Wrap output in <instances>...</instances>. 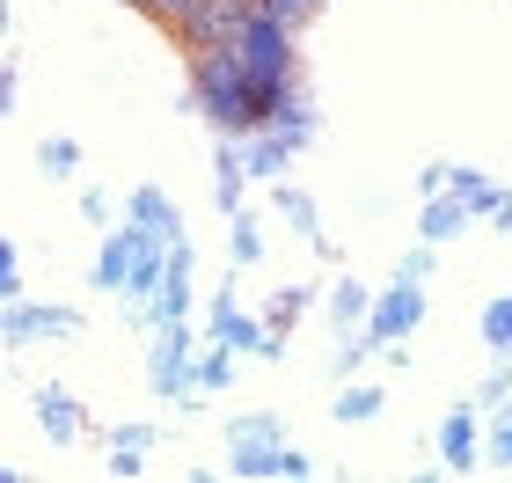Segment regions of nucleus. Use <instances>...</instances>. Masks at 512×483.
I'll list each match as a JSON object with an SVG mask.
<instances>
[{"mask_svg":"<svg viewBox=\"0 0 512 483\" xmlns=\"http://www.w3.org/2000/svg\"><path fill=\"white\" fill-rule=\"evenodd\" d=\"M191 110L220 140H249L256 132V88L235 44H213V52H191Z\"/></svg>","mask_w":512,"mask_h":483,"instance_id":"obj_1","label":"nucleus"},{"mask_svg":"<svg viewBox=\"0 0 512 483\" xmlns=\"http://www.w3.org/2000/svg\"><path fill=\"white\" fill-rule=\"evenodd\" d=\"M198 330L191 322H161V330H147V388L161 403H191L198 396Z\"/></svg>","mask_w":512,"mask_h":483,"instance_id":"obj_2","label":"nucleus"},{"mask_svg":"<svg viewBox=\"0 0 512 483\" xmlns=\"http://www.w3.org/2000/svg\"><path fill=\"white\" fill-rule=\"evenodd\" d=\"M205 344H227V352H242V359H286V344H278V330L264 315H249L235 301V286H220L213 301H205Z\"/></svg>","mask_w":512,"mask_h":483,"instance_id":"obj_3","label":"nucleus"},{"mask_svg":"<svg viewBox=\"0 0 512 483\" xmlns=\"http://www.w3.org/2000/svg\"><path fill=\"white\" fill-rule=\"evenodd\" d=\"M227 476H249V483H271V476H315V454L293 447L286 432H242L227 440Z\"/></svg>","mask_w":512,"mask_h":483,"instance_id":"obj_4","label":"nucleus"},{"mask_svg":"<svg viewBox=\"0 0 512 483\" xmlns=\"http://www.w3.org/2000/svg\"><path fill=\"white\" fill-rule=\"evenodd\" d=\"M198 279V257H191V235H183L176 249H169V271H161V286L147 293V301H132V322L139 330H161V322H191V286Z\"/></svg>","mask_w":512,"mask_h":483,"instance_id":"obj_5","label":"nucleus"},{"mask_svg":"<svg viewBox=\"0 0 512 483\" xmlns=\"http://www.w3.org/2000/svg\"><path fill=\"white\" fill-rule=\"evenodd\" d=\"M249 15H256V0H198V8L183 15L169 37L183 44V52H213V44H235V37H242Z\"/></svg>","mask_w":512,"mask_h":483,"instance_id":"obj_6","label":"nucleus"},{"mask_svg":"<svg viewBox=\"0 0 512 483\" xmlns=\"http://www.w3.org/2000/svg\"><path fill=\"white\" fill-rule=\"evenodd\" d=\"M0 337L15 344H44V337H81V308H59V301H8V315H0Z\"/></svg>","mask_w":512,"mask_h":483,"instance_id":"obj_7","label":"nucleus"},{"mask_svg":"<svg viewBox=\"0 0 512 483\" xmlns=\"http://www.w3.org/2000/svg\"><path fill=\"white\" fill-rule=\"evenodd\" d=\"M417 322H425V286H417V279H395V286L374 293V315H366V330L381 337V352H388V344H403Z\"/></svg>","mask_w":512,"mask_h":483,"instance_id":"obj_8","label":"nucleus"},{"mask_svg":"<svg viewBox=\"0 0 512 483\" xmlns=\"http://www.w3.org/2000/svg\"><path fill=\"white\" fill-rule=\"evenodd\" d=\"M439 469H447V476L483 469V410L476 403H461V410L439 418Z\"/></svg>","mask_w":512,"mask_h":483,"instance_id":"obj_9","label":"nucleus"},{"mask_svg":"<svg viewBox=\"0 0 512 483\" xmlns=\"http://www.w3.org/2000/svg\"><path fill=\"white\" fill-rule=\"evenodd\" d=\"M30 403H37L30 418H37V432H44V440H52V447H74L81 432H88V410H81V396H74V388L44 381V388H37Z\"/></svg>","mask_w":512,"mask_h":483,"instance_id":"obj_10","label":"nucleus"},{"mask_svg":"<svg viewBox=\"0 0 512 483\" xmlns=\"http://www.w3.org/2000/svg\"><path fill=\"white\" fill-rule=\"evenodd\" d=\"M132 264H139V227L125 220V227H110V235H103L88 286H96V293H125V286H132Z\"/></svg>","mask_w":512,"mask_h":483,"instance_id":"obj_11","label":"nucleus"},{"mask_svg":"<svg viewBox=\"0 0 512 483\" xmlns=\"http://www.w3.org/2000/svg\"><path fill=\"white\" fill-rule=\"evenodd\" d=\"M469 227H476V213H469V198H461V191H432L425 198V213H417V242H454V235H469Z\"/></svg>","mask_w":512,"mask_h":483,"instance_id":"obj_12","label":"nucleus"},{"mask_svg":"<svg viewBox=\"0 0 512 483\" xmlns=\"http://www.w3.org/2000/svg\"><path fill=\"white\" fill-rule=\"evenodd\" d=\"M125 220L147 227V235H161V242H183V213H176V198L161 191V183H139V191L125 198Z\"/></svg>","mask_w":512,"mask_h":483,"instance_id":"obj_13","label":"nucleus"},{"mask_svg":"<svg viewBox=\"0 0 512 483\" xmlns=\"http://www.w3.org/2000/svg\"><path fill=\"white\" fill-rule=\"evenodd\" d=\"M271 205H278V220H286L300 242H315L322 257H330V235H322V213H315V198L300 191V183H286V176H278V183H271Z\"/></svg>","mask_w":512,"mask_h":483,"instance_id":"obj_14","label":"nucleus"},{"mask_svg":"<svg viewBox=\"0 0 512 483\" xmlns=\"http://www.w3.org/2000/svg\"><path fill=\"white\" fill-rule=\"evenodd\" d=\"M249 154H242V140H220L213 147V198H220V213H242V198H249Z\"/></svg>","mask_w":512,"mask_h":483,"instance_id":"obj_15","label":"nucleus"},{"mask_svg":"<svg viewBox=\"0 0 512 483\" xmlns=\"http://www.w3.org/2000/svg\"><path fill=\"white\" fill-rule=\"evenodd\" d=\"M447 191L469 198V213H476V220H491L498 205H505V183H491L483 169H454V176H447Z\"/></svg>","mask_w":512,"mask_h":483,"instance_id":"obj_16","label":"nucleus"},{"mask_svg":"<svg viewBox=\"0 0 512 483\" xmlns=\"http://www.w3.org/2000/svg\"><path fill=\"white\" fill-rule=\"evenodd\" d=\"M366 315H374V286L337 279V286H330V322H337V330H344V322H352V330H366Z\"/></svg>","mask_w":512,"mask_h":483,"instance_id":"obj_17","label":"nucleus"},{"mask_svg":"<svg viewBox=\"0 0 512 483\" xmlns=\"http://www.w3.org/2000/svg\"><path fill=\"white\" fill-rule=\"evenodd\" d=\"M330 410H337V425H374V418H381V388H366V381H344Z\"/></svg>","mask_w":512,"mask_h":483,"instance_id":"obj_18","label":"nucleus"},{"mask_svg":"<svg viewBox=\"0 0 512 483\" xmlns=\"http://www.w3.org/2000/svg\"><path fill=\"white\" fill-rule=\"evenodd\" d=\"M235 359H242V352H227V344H205V352H198V396H220V388H235Z\"/></svg>","mask_w":512,"mask_h":483,"instance_id":"obj_19","label":"nucleus"},{"mask_svg":"<svg viewBox=\"0 0 512 483\" xmlns=\"http://www.w3.org/2000/svg\"><path fill=\"white\" fill-rule=\"evenodd\" d=\"M483 462L512 476V396H505V403L491 410V425H483Z\"/></svg>","mask_w":512,"mask_h":483,"instance_id":"obj_20","label":"nucleus"},{"mask_svg":"<svg viewBox=\"0 0 512 483\" xmlns=\"http://www.w3.org/2000/svg\"><path fill=\"white\" fill-rule=\"evenodd\" d=\"M308 308H315V293H308V286H278L271 301H264V322H271L278 337H286V330H293V322L308 315Z\"/></svg>","mask_w":512,"mask_h":483,"instance_id":"obj_21","label":"nucleus"},{"mask_svg":"<svg viewBox=\"0 0 512 483\" xmlns=\"http://www.w3.org/2000/svg\"><path fill=\"white\" fill-rule=\"evenodd\" d=\"M374 352H381V337H374V330H359V337H344V330H337V352H330V374H337V381H352V374H359V366H366V359H374Z\"/></svg>","mask_w":512,"mask_h":483,"instance_id":"obj_22","label":"nucleus"},{"mask_svg":"<svg viewBox=\"0 0 512 483\" xmlns=\"http://www.w3.org/2000/svg\"><path fill=\"white\" fill-rule=\"evenodd\" d=\"M483 344H491V359H512V293L483 308Z\"/></svg>","mask_w":512,"mask_h":483,"instance_id":"obj_23","label":"nucleus"},{"mask_svg":"<svg viewBox=\"0 0 512 483\" xmlns=\"http://www.w3.org/2000/svg\"><path fill=\"white\" fill-rule=\"evenodd\" d=\"M227 249H235V264H256L264 257V227H256L249 213H227Z\"/></svg>","mask_w":512,"mask_h":483,"instance_id":"obj_24","label":"nucleus"},{"mask_svg":"<svg viewBox=\"0 0 512 483\" xmlns=\"http://www.w3.org/2000/svg\"><path fill=\"white\" fill-rule=\"evenodd\" d=\"M37 161H44V176H74V169H81V147L66 140V132H52V140L37 147Z\"/></svg>","mask_w":512,"mask_h":483,"instance_id":"obj_25","label":"nucleus"},{"mask_svg":"<svg viewBox=\"0 0 512 483\" xmlns=\"http://www.w3.org/2000/svg\"><path fill=\"white\" fill-rule=\"evenodd\" d=\"M505 396H512V359H498V366H491V374H483V381H476V410H498Z\"/></svg>","mask_w":512,"mask_h":483,"instance_id":"obj_26","label":"nucleus"},{"mask_svg":"<svg viewBox=\"0 0 512 483\" xmlns=\"http://www.w3.org/2000/svg\"><path fill=\"white\" fill-rule=\"evenodd\" d=\"M22 293H30V279H22V249L0 242V301H22Z\"/></svg>","mask_w":512,"mask_h":483,"instance_id":"obj_27","label":"nucleus"},{"mask_svg":"<svg viewBox=\"0 0 512 483\" xmlns=\"http://www.w3.org/2000/svg\"><path fill=\"white\" fill-rule=\"evenodd\" d=\"M132 8H139V15H147V22H161V30H176V22H183V15H191V8H198V0H132Z\"/></svg>","mask_w":512,"mask_h":483,"instance_id":"obj_28","label":"nucleus"},{"mask_svg":"<svg viewBox=\"0 0 512 483\" xmlns=\"http://www.w3.org/2000/svg\"><path fill=\"white\" fill-rule=\"evenodd\" d=\"M110 447H139V454H147V447H154V425H147V418H125V425H110Z\"/></svg>","mask_w":512,"mask_h":483,"instance_id":"obj_29","label":"nucleus"},{"mask_svg":"<svg viewBox=\"0 0 512 483\" xmlns=\"http://www.w3.org/2000/svg\"><path fill=\"white\" fill-rule=\"evenodd\" d=\"M395 279H417V286H425V279H432V242L403 249V264H395Z\"/></svg>","mask_w":512,"mask_h":483,"instance_id":"obj_30","label":"nucleus"},{"mask_svg":"<svg viewBox=\"0 0 512 483\" xmlns=\"http://www.w3.org/2000/svg\"><path fill=\"white\" fill-rule=\"evenodd\" d=\"M110 476H147V454H139V447H110Z\"/></svg>","mask_w":512,"mask_h":483,"instance_id":"obj_31","label":"nucleus"},{"mask_svg":"<svg viewBox=\"0 0 512 483\" xmlns=\"http://www.w3.org/2000/svg\"><path fill=\"white\" fill-rule=\"evenodd\" d=\"M256 8H271V15H286V22H293V30H300V22H308V15L322 8V0H256Z\"/></svg>","mask_w":512,"mask_h":483,"instance_id":"obj_32","label":"nucleus"},{"mask_svg":"<svg viewBox=\"0 0 512 483\" xmlns=\"http://www.w3.org/2000/svg\"><path fill=\"white\" fill-rule=\"evenodd\" d=\"M15 96H22V74H15V59L0 66V118H15Z\"/></svg>","mask_w":512,"mask_h":483,"instance_id":"obj_33","label":"nucleus"},{"mask_svg":"<svg viewBox=\"0 0 512 483\" xmlns=\"http://www.w3.org/2000/svg\"><path fill=\"white\" fill-rule=\"evenodd\" d=\"M447 176H454V161H432V169H417V191H425V198L447 191Z\"/></svg>","mask_w":512,"mask_h":483,"instance_id":"obj_34","label":"nucleus"},{"mask_svg":"<svg viewBox=\"0 0 512 483\" xmlns=\"http://www.w3.org/2000/svg\"><path fill=\"white\" fill-rule=\"evenodd\" d=\"M81 220H110V191H96V183H88V191H81Z\"/></svg>","mask_w":512,"mask_h":483,"instance_id":"obj_35","label":"nucleus"},{"mask_svg":"<svg viewBox=\"0 0 512 483\" xmlns=\"http://www.w3.org/2000/svg\"><path fill=\"white\" fill-rule=\"evenodd\" d=\"M491 227H498V235H512V191H505V205L491 213Z\"/></svg>","mask_w":512,"mask_h":483,"instance_id":"obj_36","label":"nucleus"},{"mask_svg":"<svg viewBox=\"0 0 512 483\" xmlns=\"http://www.w3.org/2000/svg\"><path fill=\"white\" fill-rule=\"evenodd\" d=\"M125 8H132V0H125Z\"/></svg>","mask_w":512,"mask_h":483,"instance_id":"obj_37","label":"nucleus"}]
</instances>
